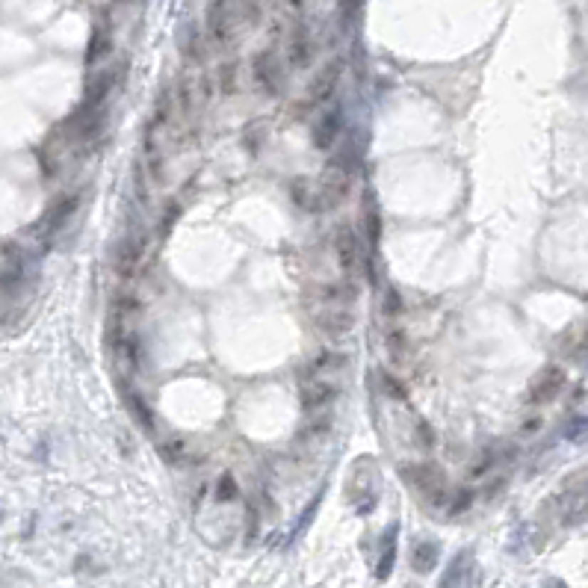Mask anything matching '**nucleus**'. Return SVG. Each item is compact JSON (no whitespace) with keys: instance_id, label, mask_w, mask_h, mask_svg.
I'll return each instance as SVG.
<instances>
[{"instance_id":"nucleus-16","label":"nucleus","mask_w":588,"mask_h":588,"mask_svg":"<svg viewBox=\"0 0 588 588\" xmlns=\"http://www.w3.org/2000/svg\"><path fill=\"white\" fill-rule=\"evenodd\" d=\"M216 500L219 503H231V500H237V494H240V488H237V479H233L231 473H225V476H219L216 479Z\"/></svg>"},{"instance_id":"nucleus-13","label":"nucleus","mask_w":588,"mask_h":588,"mask_svg":"<svg viewBox=\"0 0 588 588\" xmlns=\"http://www.w3.org/2000/svg\"><path fill=\"white\" fill-rule=\"evenodd\" d=\"M435 559H438V547L432 541H420L414 547V553H411V565H414V571H420V574H426L429 567L435 565Z\"/></svg>"},{"instance_id":"nucleus-14","label":"nucleus","mask_w":588,"mask_h":588,"mask_svg":"<svg viewBox=\"0 0 588 588\" xmlns=\"http://www.w3.org/2000/svg\"><path fill=\"white\" fill-rule=\"evenodd\" d=\"M290 63L296 68H305L310 63V38L302 30L293 36V42H290Z\"/></svg>"},{"instance_id":"nucleus-7","label":"nucleus","mask_w":588,"mask_h":588,"mask_svg":"<svg viewBox=\"0 0 588 588\" xmlns=\"http://www.w3.org/2000/svg\"><path fill=\"white\" fill-rule=\"evenodd\" d=\"M343 130V112L340 110H328L320 115V122L313 125V145H317L320 151H328V148H335L337 142V136Z\"/></svg>"},{"instance_id":"nucleus-4","label":"nucleus","mask_w":588,"mask_h":588,"mask_svg":"<svg viewBox=\"0 0 588 588\" xmlns=\"http://www.w3.org/2000/svg\"><path fill=\"white\" fill-rule=\"evenodd\" d=\"M562 387H565V369L562 367H547L532 382V387H529V405H544V402L556 399V394Z\"/></svg>"},{"instance_id":"nucleus-20","label":"nucleus","mask_w":588,"mask_h":588,"mask_svg":"<svg viewBox=\"0 0 588 588\" xmlns=\"http://www.w3.org/2000/svg\"><path fill=\"white\" fill-rule=\"evenodd\" d=\"M456 500H458V503H453V505H449V512H453V515L464 512V508H467L470 503H473V494H470V491H461V494H458Z\"/></svg>"},{"instance_id":"nucleus-1","label":"nucleus","mask_w":588,"mask_h":588,"mask_svg":"<svg viewBox=\"0 0 588 588\" xmlns=\"http://www.w3.org/2000/svg\"><path fill=\"white\" fill-rule=\"evenodd\" d=\"M352 178H355V169H352V157H346V154L335 157V160L325 166L322 178H320V187H317L322 210L325 207H337L346 199L349 189H352Z\"/></svg>"},{"instance_id":"nucleus-18","label":"nucleus","mask_w":588,"mask_h":588,"mask_svg":"<svg viewBox=\"0 0 588 588\" xmlns=\"http://www.w3.org/2000/svg\"><path fill=\"white\" fill-rule=\"evenodd\" d=\"M367 219H369V243L376 246L382 240V216H379V213H369Z\"/></svg>"},{"instance_id":"nucleus-8","label":"nucleus","mask_w":588,"mask_h":588,"mask_svg":"<svg viewBox=\"0 0 588 588\" xmlns=\"http://www.w3.org/2000/svg\"><path fill=\"white\" fill-rule=\"evenodd\" d=\"M335 397H337V384L331 382V379L310 376V379L302 384V402H305L308 411H317V408L328 405Z\"/></svg>"},{"instance_id":"nucleus-2","label":"nucleus","mask_w":588,"mask_h":588,"mask_svg":"<svg viewBox=\"0 0 588 588\" xmlns=\"http://www.w3.org/2000/svg\"><path fill=\"white\" fill-rule=\"evenodd\" d=\"M402 473H405V479L414 485L417 491H420L429 503H432V505L446 503V497H449V491H446V479H443V473H441L435 464H408Z\"/></svg>"},{"instance_id":"nucleus-11","label":"nucleus","mask_w":588,"mask_h":588,"mask_svg":"<svg viewBox=\"0 0 588 588\" xmlns=\"http://www.w3.org/2000/svg\"><path fill=\"white\" fill-rule=\"evenodd\" d=\"M74 210H77V195H65V199L48 213V222H45L48 225V237H53V233L68 222V216H74Z\"/></svg>"},{"instance_id":"nucleus-3","label":"nucleus","mask_w":588,"mask_h":588,"mask_svg":"<svg viewBox=\"0 0 588 588\" xmlns=\"http://www.w3.org/2000/svg\"><path fill=\"white\" fill-rule=\"evenodd\" d=\"M313 320H317V325L325 331V335H346V331L355 325V317H352L349 305H320L317 310H313Z\"/></svg>"},{"instance_id":"nucleus-10","label":"nucleus","mask_w":588,"mask_h":588,"mask_svg":"<svg viewBox=\"0 0 588 588\" xmlns=\"http://www.w3.org/2000/svg\"><path fill=\"white\" fill-rule=\"evenodd\" d=\"M142 266V246L136 243V240H127L122 254H119V263H115V269H119V275L122 278H130L136 275V269Z\"/></svg>"},{"instance_id":"nucleus-21","label":"nucleus","mask_w":588,"mask_h":588,"mask_svg":"<svg viewBox=\"0 0 588 588\" xmlns=\"http://www.w3.org/2000/svg\"><path fill=\"white\" fill-rule=\"evenodd\" d=\"M538 426H541V420H532V423H526L520 432H523V435H532V432H538Z\"/></svg>"},{"instance_id":"nucleus-15","label":"nucleus","mask_w":588,"mask_h":588,"mask_svg":"<svg viewBox=\"0 0 588 588\" xmlns=\"http://www.w3.org/2000/svg\"><path fill=\"white\" fill-rule=\"evenodd\" d=\"M127 408H130V414L136 417V423H140V426H145L148 429V432H151V429H154V417H151V411H148V405L140 399V397H136V394H130V390H127Z\"/></svg>"},{"instance_id":"nucleus-19","label":"nucleus","mask_w":588,"mask_h":588,"mask_svg":"<svg viewBox=\"0 0 588 588\" xmlns=\"http://www.w3.org/2000/svg\"><path fill=\"white\" fill-rule=\"evenodd\" d=\"M233 71H237V65H225L219 71V80H222V89L225 92H233Z\"/></svg>"},{"instance_id":"nucleus-12","label":"nucleus","mask_w":588,"mask_h":588,"mask_svg":"<svg viewBox=\"0 0 588 588\" xmlns=\"http://www.w3.org/2000/svg\"><path fill=\"white\" fill-rule=\"evenodd\" d=\"M290 199L296 201L302 210H322L317 189H308V181H305V178H296V181L290 184Z\"/></svg>"},{"instance_id":"nucleus-6","label":"nucleus","mask_w":588,"mask_h":588,"mask_svg":"<svg viewBox=\"0 0 588 588\" xmlns=\"http://www.w3.org/2000/svg\"><path fill=\"white\" fill-rule=\"evenodd\" d=\"M251 71H254V80H258V86H261L266 95H275V92H278V86H281V68H278L275 53H272V51H263V53L254 56Z\"/></svg>"},{"instance_id":"nucleus-17","label":"nucleus","mask_w":588,"mask_h":588,"mask_svg":"<svg viewBox=\"0 0 588 588\" xmlns=\"http://www.w3.org/2000/svg\"><path fill=\"white\" fill-rule=\"evenodd\" d=\"M163 458L166 461H184L187 458V443H181V441L163 443Z\"/></svg>"},{"instance_id":"nucleus-9","label":"nucleus","mask_w":588,"mask_h":588,"mask_svg":"<svg viewBox=\"0 0 588 588\" xmlns=\"http://www.w3.org/2000/svg\"><path fill=\"white\" fill-rule=\"evenodd\" d=\"M340 63H328L317 77H313V83H310V89H308V101L310 104H320V101H325V98H331V92H335V86H337V80H340Z\"/></svg>"},{"instance_id":"nucleus-5","label":"nucleus","mask_w":588,"mask_h":588,"mask_svg":"<svg viewBox=\"0 0 588 588\" xmlns=\"http://www.w3.org/2000/svg\"><path fill=\"white\" fill-rule=\"evenodd\" d=\"M335 254H337V263H340V269L346 272V275L358 272L361 248H358V237H355V231H352V228H340L335 233Z\"/></svg>"}]
</instances>
